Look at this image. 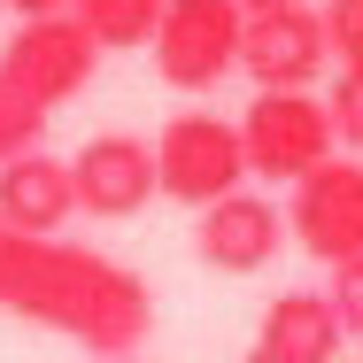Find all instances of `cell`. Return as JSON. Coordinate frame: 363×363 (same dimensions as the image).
I'll return each mask as SVG.
<instances>
[{"instance_id":"d6986e66","label":"cell","mask_w":363,"mask_h":363,"mask_svg":"<svg viewBox=\"0 0 363 363\" xmlns=\"http://www.w3.org/2000/svg\"><path fill=\"white\" fill-rule=\"evenodd\" d=\"M240 363H286V356H271V348H247V356H240Z\"/></svg>"},{"instance_id":"2e32d148","label":"cell","mask_w":363,"mask_h":363,"mask_svg":"<svg viewBox=\"0 0 363 363\" xmlns=\"http://www.w3.org/2000/svg\"><path fill=\"white\" fill-rule=\"evenodd\" d=\"M325 301H333L340 333H348V340H363V255H356V263H333V286H325Z\"/></svg>"},{"instance_id":"7a4b0ae2","label":"cell","mask_w":363,"mask_h":363,"mask_svg":"<svg viewBox=\"0 0 363 363\" xmlns=\"http://www.w3.org/2000/svg\"><path fill=\"white\" fill-rule=\"evenodd\" d=\"M247 186V155H240V124H224L209 108H178L155 132V194L178 209H209L224 194Z\"/></svg>"},{"instance_id":"e0dca14e","label":"cell","mask_w":363,"mask_h":363,"mask_svg":"<svg viewBox=\"0 0 363 363\" xmlns=\"http://www.w3.org/2000/svg\"><path fill=\"white\" fill-rule=\"evenodd\" d=\"M16 23H31V16H70V0H0Z\"/></svg>"},{"instance_id":"277c9868","label":"cell","mask_w":363,"mask_h":363,"mask_svg":"<svg viewBox=\"0 0 363 363\" xmlns=\"http://www.w3.org/2000/svg\"><path fill=\"white\" fill-rule=\"evenodd\" d=\"M240 8L232 0H162V23H155V77L178 85V93H209L240 70Z\"/></svg>"},{"instance_id":"ac0fdd59","label":"cell","mask_w":363,"mask_h":363,"mask_svg":"<svg viewBox=\"0 0 363 363\" xmlns=\"http://www.w3.org/2000/svg\"><path fill=\"white\" fill-rule=\"evenodd\" d=\"M240 16H271V8H301V0H232Z\"/></svg>"},{"instance_id":"8fae6325","label":"cell","mask_w":363,"mask_h":363,"mask_svg":"<svg viewBox=\"0 0 363 363\" xmlns=\"http://www.w3.org/2000/svg\"><path fill=\"white\" fill-rule=\"evenodd\" d=\"M255 348H271V356H286V363H333L340 348H348V333H340V317H333L325 294L294 286V294H279V301L263 309Z\"/></svg>"},{"instance_id":"7c38bea8","label":"cell","mask_w":363,"mask_h":363,"mask_svg":"<svg viewBox=\"0 0 363 363\" xmlns=\"http://www.w3.org/2000/svg\"><path fill=\"white\" fill-rule=\"evenodd\" d=\"M77 31L101 47V55H132L155 39V23H162V0H70Z\"/></svg>"},{"instance_id":"ba28073f","label":"cell","mask_w":363,"mask_h":363,"mask_svg":"<svg viewBox=\"0 0 363 363\" xmlns=\"http://www.w3.org/2000/svg\"><path fill=\"white\" fill-rule=\"evenodd\" d=\"M70 194L85 217L124 224L155 201V147L132 140V132H93V140L70 155Z\"/></svg>"},{"instance_id":"ffe728a7","label":"cell","mask_w":363,"mask_h":363,"mask_svg":"<svg viewBox=\"0 0 363 363\" xmlns=\"http://www.w3.org/2000/svg\"><path fill=\"white\" fill-rule=\"evenodd\" d=\"M101 363H140V356H101Z\"/></svg>"},{"instance_id":"9a60e30c","label":"cell","mask_w":363,"mask_h":363,"mask_svg":"<svg viewBox=\"0 0 363 363\" xmlns=\"http://www.w3.org/2000/svg\"><path fill=\"white\" fill-rule=\"evenodd\" d=\"M333 140L348 147V155H363V70H340L333 77Z\"/></svg>"},{"instance_id":"8992f818","label":"cell","mask_w":363,"mask_h":363,"mask_svg":"<svg viewBox=\"0 0 363 363\" xmlns=\"http://www.w3.org/2000/svg\"><path fill=\"white\" fill-rule=\"evenodd\" d=\"M101 70V47L77 31V16H31V23H16V39L0 47V77L16 85V93H31L47 116L77 101L85 85Z\"/></svg>"},{"instance_id":"30bf717a","label":"cell","mask_w":363,"mask_h":363,"mask_svg":"<svg viewBox=\"0 0 363 363\" xmlns=\"http://www.w3.org/2000/svg\"><path fill=\"white\" fill-rule=\"evenodd\" d=\"M77 217L70 194V162H55L47 147L0 162V224L8 232H31V240H62V224Z\"/></svg>"},{"instance_id":"9c48e42d","label":"cell","mask_w":363,"mask_h":363,"mask_svg":"<svg viewBox=\"0 0 363 363\" xmlns=\"http://www.w3.org/2000/svg\"><path fill=\"white\" fill-rule=\"evenodd\" d=\"M279 247H286V209L271 201V194H224L201 209L194 224V255L224 271V279H247V271H263V263H279Z\"/></svg>"},{"instance_id":"3957f363","label":"cell","mask_w":363,"mask_h":363,"mask_svg":"<svg viewBox=\"0 0 363 363\" xmlns=\"http://www.w3.org/2000/svg\"><path fill=\"white\" fill-rule=\"evenodd\" d=\"M333 108L317 93H255L247 116H240V155H247V178L263 186H294L309 178L317 162H333Z\"/></svg>"},{"instance_id":"5b68a950","label":"cell","mask_w":363,"mask_h":363,"mask_svg":"<svg viewBox=\"0 0 363 363\" xmlns=\"http://www.w3.org/2000/svg\"><path fill=\"white\" fill-rule=\"evenodd\" d=\"M286 232L301 240V255H317L325 271L333 263H356L363 255V155H333L309 178H294Z\"/></svg>"},{"instance_id":"6da1fadb","label":"cell","mask_w":363,"mask_h":363,"mask_svg":"<svg viewBox=\"0 0 363 363\" xmlns=\"http://www.w3.org/2000/svg\"><path fill=\"white\" fill-rule=\"evenodd\" d=\"M0 309L70 333L93 356H132L155 325V294L140 271L77 247V240H31L0 224Z\"/></svg>"},{"instance_id":"4fadbf2b","label":"cell","mask_w":363,"mask_h":363,"mask_svg":"<svg viewBox=\"0 0 363 363\" xmlns=\"http://www.w3.org/2000/svg\"><path fill=\"white\" fill-rule=\"evenodd\" d=\"M39 140H47V108H39L31 93H16V85L0 77V162H16V155H31Z\"/></svg>"},{"instance_id":"5bb4252c","label":"cell","mask_w":363,"mask_h":363,"mask_svg":"<svg viewBox=\"0 0 363 363\" xmlns=\"http://www.w3.org/2000/svg\"><path fill=\"white\" fill-rule=\"evenodd\" d=\"M317 23H325L333 62H340V70H363V0H325Z\"/></svg>"},{"instance_id":"52a82bcc","label":"cell","mask_w":363,"mask_h":363,"mask_svg":"<svg viewBox=\"0 0 363 363\" xmlns=\"http://www.w3.org/2000/svg\"><path fill=\"white\" fill-rule=\"evenodd\" d=\"M333 62L317 8H271L240 23V70L255 77V93H309Z\"/></svg>"}]
</instances>
